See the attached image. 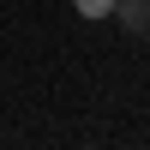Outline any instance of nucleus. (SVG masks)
Wrapping results in <instances>:
<instances>
[{"label": "nucleus", "mask_w": 150, "mask_h": 150, "mask_svg": "<svg viewBox=\"0 0 150 150\" xmlns=\"http://www.w3.org/2000/svg\"><path fill=\"white\" fill-rule=\"evenodd\" d=\"M78 18H114V0H72Z\"/></svg>", "instance_id": "f257e3e1"}]
</instances>
